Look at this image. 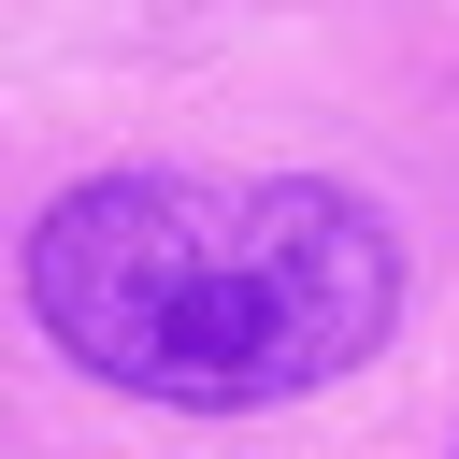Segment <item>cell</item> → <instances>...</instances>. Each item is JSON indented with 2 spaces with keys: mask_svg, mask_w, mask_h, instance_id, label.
<instances>
[{
  "mask_svg": "<svg viewBox=\"0 0 459 459\" xmlns=\"http://www.w3.org/2000/svg\"><path fill=\"white\" fill-rule=\"evenodd\" d=\"M29 316L129 402L258 416L402 330V230L330 172H86L29 230Z\"/></svg>",
  "mask_w": 459,
  "mask_h": 459,
  "instance_id": "obj_1",
  "label": "cell"
}]
</instances>
